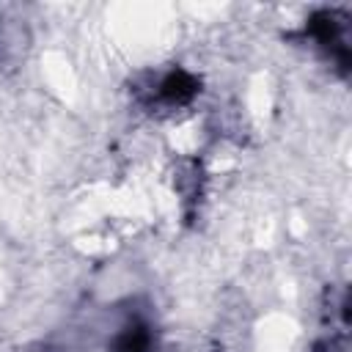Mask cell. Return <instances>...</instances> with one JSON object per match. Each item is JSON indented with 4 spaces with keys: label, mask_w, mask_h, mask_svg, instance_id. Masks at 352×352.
Masks as SVG:
<instances>
[{
    "label": "cell",
    "mask_w": 352,
    "mask_h": 352,
    "mask_svg": "<svg viewBox=\"0 0 352 352\" xmlns=\"http://www.w3.org/2000/svg\"><path fill=\"white\" fill-rule=\"evenodd\" d=\"M195 94H198V77L190 74L187 69H168L143 88V99L160 107H182L192 102Z\"/></svg>",
    "instance_id": "cell-2"
},
{
    "label": "cell",
    "mask_w": 352,
    "mask_h": 352,
    "mask_svg": "<svg viewBox=\"0 0 352 352\" xmlns=\"http://www.w3.org/2000/svg\"><path fill=\"white\" fill-rule=\"evenodd\" d=\"M151 349V333L143 322H129L113 341L110 352H148Z\"/></svg>",
    "instance_id": "cell-4"
},
{
    "label": "cell",
    "mask_w": 352,
    "mask_h": 352,
    "mask_svg": "<svg viewBox=\"0 0 352 352\" xmlns=\"http://www.w3.org/2000/svg\"><path fill=\"white\" fill-rule=\"evenodd\" d=\"M305 33L311 41L341 69L349 66V14L338 8H319L308 25Z\"/></svg>",
    "instance_id": "cell-1"
},
{
    "label": "cell",
    "mask_w": 352,
    "mask_h": 352,
    "mask_svg": "<svg viewBox=\"0 0 352 352\" xmlns=\"http://www.w3.org/2000/svg\"><path fill=\"white\" fill-rule=\"evenodd\" d=\"M30 47V33L19 19L0 16V72H11L22 63Z\"/></svg>",
    "instance_id": "cell-3"
}]
</instances>
